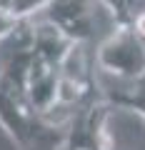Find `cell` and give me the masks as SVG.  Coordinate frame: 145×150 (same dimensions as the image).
Here are the masks:
<instances>
[{
  "label": "cell",
  "mask_w": 145,
  "mask_h": 150,
  "mask_svg": "<svg viewBox=\"0 0 145 150\" xmlns=\"http://www.w3.org/2000/svg\"><path fill=\"white\" fill-rule=\"evenodd\" d=\"M113 110L115 108L105 100L103 93L78 105L68 120L63 150H113V138L105 130V123Z\"/></svg>",
  "instance_id": "1"
},
{
  "label": "cell",
  "mask_w": 145,
  "mask_h": 150,
  "mask_svg": "<svg viewBox=\"0 0 145 150\" xmlns=\"http://www.w3.org/2000/svg\"><path fill=\"white\" fill-rule=\"evenodd\" d=\"M95 63L115 80H135L145 73V45L130 28H115L95 53Z\"/></svg>",
  "instance_id": "2"
},
{
  "label": "cell",
  "mask_w": 145,
  "mask_h": 150,
  "mask_svg": "<svg viewBox=\"0 0 145 150\" xmlns=\"http://www.w3.org/2000/svg\"><path fill=\"white\" fill-rule=\"evenodd\" d=\"M93 3L95 0H53L43 10V20L53 23L70 43L85 45L95 30Z\"/></svg>",
  "instance_id": "3"
},
{
  "label": "cell",
  "mask_w": 145,
  "mask_h": 150,
  "mask_svg": "<svg viewBox=\"0 0 145 150\" xmlns=\"http://www.w3.org/2000/svg\"><path fill=\"white\" fill-rule=\"evenodd\" d=\"M103 95L113 108L135 110L145 118V73L135 80H115V85L103 88Z\"/></svg>",
  "instance_id": "4"
}]
</instances>
